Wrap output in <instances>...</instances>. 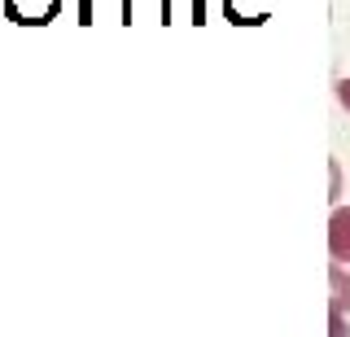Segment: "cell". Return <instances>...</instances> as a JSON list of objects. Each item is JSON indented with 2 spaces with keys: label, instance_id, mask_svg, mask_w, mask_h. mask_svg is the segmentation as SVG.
<instances>
[{
  "label": "cell",
  "instance_id": "obj_1",
  "mask_svg": "<svg viewBox=\"0 0 350 337\" xmlns=\"http://www.w3.org/2000/svg\"><path fill=\"white\" fill-rule=\"evenodd\" d=\"M0 5H5L9 23H18V27H49L57 18L62 0H0Z\"/></svg>",
  "mask_w": 350,
  "mask_h": 337
},
{
  "label": "cell",
  "instance_id": "obj_2",
  "mask_svg": "<svg viewBox=\"0 0 350 337\" xmlns=\"http://www.w3.org/2000/svg\"><path fill=\"white\" fill-rule=\"evenodd\" d=\"M328 254H333L337 267L350 263V206H337L328 215Z\"/></svg>",
  "mask_w": 350,
  "mask_h": 337
},
{
  "label": "cell",
  "instance_id": "obj_3",
  "mask_svg": "<svg viewBox=\"0 0 350 337\" xmlns=\"http://www.w3.org/2000/svg\"><path fill=\"white\" fill-rule=\"evenodd\" d=\"M333 280V307H328V324H333V337H346V307H350V276L342 267L328 271Z\"/></svg>",
  "mask_w": 350,
  "mask_h": 337
},
{
  "label": "cell",
  "instance_id": "obj_4",
  "mask_svg": "<svg viewBox=\"0 0 350 337\" xmlns=\"http://www.w3.org/2000/svg\"><path fill=\"white\" fill-rule=\"evenodd\" d=\"M337 101L350 110V75H346V79H337Z\"/></svg>",
  "mask_w": 350,
  "mask_h": 337
}]
</instances>
